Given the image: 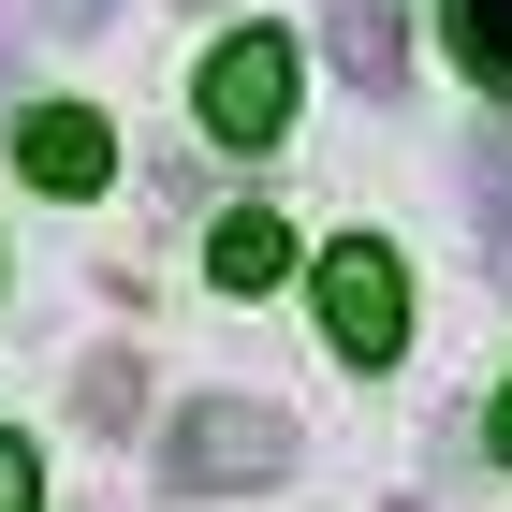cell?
I'll return each instance as SVG.
<instances>
[{"instance_id":"6da1fadb","label":"cell","mask_w":512,"mask_h":512,"mask_svg":"<svg viewBox=\"0 0 512 512\" xmlns=\"http://www.w3.org/2000/svg\"><path fill=\"white\" fill-rule=\"evenodd\" d=\"M147 469H161V498H264V483L308 469V439H293V410H264V395H191V410H161Z\"/></svg>"},{"instance_id":"7a4b0ae2","label":"cell","mask_w":512,"mask_h":512,"mask_svg":"<svg viewBox=\"0 0 512 512\" xmlns=\"http://www.w3.org/2000/svg\"><path fill=\"white\" fill-rule=\"evenodd\" d=\"M322 337H337L352 366H395V352H410V278H395L381 235H337V249H322Z\"/></svg>"},{"instance_id":"3957f363","label":"cell","mask_w":512,"mask_h":512,"mask_svg":"<svg viewBox=\"0 0 512 512\" xmlns=\"http://www.w3.org/2000/svg\"><path fill=\"white\" fill-rule=\"evenodd\" d=\"M205 132H220V147H278V132H293V44L278 30H235L205 59Z\"/></svg>"},{"instance_id":"277c9868","label":"cell","mask_w":512,"mask_h":512,"mask_svg":"<svg viewBox=\"0 0 512 512\" xmlns=\"http://www.w3.org/2000/svg\"><path fill=\"white\" fill-rule=\"evenodd\" d=\"M15 161H30V191H103V176H118V132L88 118V103H30V118H15Z\"/></svg>"},{"instance_id":"5b68a950","label":"cell","mask_w":512,"mask_h":512,"mask_svg":"<svg viewBox=\"0 0 512 512\" xmlns=\"http://www.w3.org/2000/svg\"><path fill=\"white\" fill-rule=\"evenodd\" d=\"M322 59L352 88H395L410 74V15H395V0H337V15H322Z\"/></svg>"},{"instance_id":"8992f818","label":"cell","mask_w":512,"mask_h":512,"mask_svg":"<svg viewBox=\"0 0 512 512\" xmlns=\"http://www.w3.org/2000/svg\"><path fill=\"white\" fill-rule=\"evenodd\" d=\"M205 278H220V293H278V278H293V220H264V205H235V220L205 235Z\"/></svg>"},{"instance_id":"52a82bcc","label":"cell","mask_w":512,"mask_h":512,"mask_svg":"<svg viewBox=\"0 0 512 512\" xmlns=\"http://www.w3.org/2000/svg\"><path fill=\"white\" fill-rule=\"evenodd\" d=\"M469 220H483V264L512 278V132H469Z\"/></svg>"},{"instance_id":"ba28073f","label":"cell","mask_w":512,"mask_h":512,"mask_svg":"<svg viewBox=\"0 0 512 512\" xmlns=\"http://www.w3.org/2000/svg\"><path fill=\"white\" fill-rule=\"evenodd\" d=\"M439 30H454V59L512 103V0H439Z\"/></svg>"},{"instance_id":"9c48e42d","label":"cell","mask_w":512,"mask_h":512,"mask_svg":"<svg viewBox=\"0 0 512 512\" xmlns=\"http://www.w3.org/2000/svg\"><path fill=\"white\" fill-rule=\"evenodd\" d=\"M74 410H88V425H132V410H147V366H132V352H88Z\"/></svg>"},{"instance_id":"30bf717a","label":"cell","mask_w":512,"mask_h":512,"mask_svg":"<svg viewBox=\"0 0 512 512\" xmlns=\"http://www.w3.org/2000/svg\"><path fill=\"white\" fill-rule=\"evenodd\" d=\"M0 512H44V469H30V439H0Z\"/></svg>"},{"instance_id":"8fae6325","label":"cell","mask_w":512,"mask_h":512,"mask_svg":"<svg viewBox=\"0 0 512 512\" xmlns=\"http://www.w3.org/2000/svg\"><path fill=\"white\" fill-rule=\"evenodd\" d=\"M483 454H498V469H512V381H498V410H483Z\"/></svg>"},{"instance_id":"7c38bea8","label":"cell","mask_w":512,"mask_h":512,"mask_svg":"<svg viewBox=\"0 0 512 512\" xmlns=\"http://www.w3.org/2000/svg\"><path fill=\"white\" fill-rule=\"evenodd\" d=\"M44 15H74V30H103V15H118V0H44Z\"/></svg>"},{"instance_id":"4fadbf2b","label":"cell","mask_w":512,"mask_h":512,"mask_svg":"<svg viewBox=\"0 0 512 512\" xmlns=\"http://www.w3.org/2000/svg\"><path fill=\"white\" fill-rule=\"evenodd\" d=\"M0 88H15V44H0Z\"/></svg>"},{"instance_id":"5bb4252c","label":"cell","mask_w":512,"mask_h":512,"mask_svg":"<svg viewBox=\"0 0 512 512\" xmlns=\"http://www.w3.org/2000/svg\"><path fill=\"white\" fill-rule=\"evenodd\" d=\"M395 512H425V498H395Z\"/></svg>"}]
</instances>
